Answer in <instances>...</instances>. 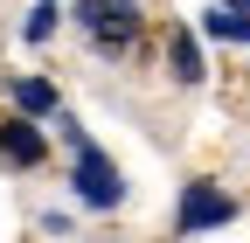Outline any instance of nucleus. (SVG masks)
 <instances>
[{
  "label": "nucleus",
  "mask_w": 250,
  "mask_h": 243,
  "mask_svg": "<svg viewBox=\"0 0 250 243\" xmlns=\"http://www.w3.org/2000/svg\"><path fill=\"white\" fill-rule=\"evenodd\" d=\"M70 188H77V202L90 208V216H111V208L125 202V174H118V160L104 153V146H77V167H70Z\"/></svg>",
  "instance_id": "f257e3e1"
},
{
  "label": "nucleus",
  "mask_w": 250,
  "mask_h": 243,
  "mask_svg": "<svg viewBox=\"0 0 250 243\" xmlns=\"http://www.w3.org/2000/svg\"><path fill=\"white\" fill-rule=\"evenodd\" d=\"M77 21H83V35L98 42L104 56H125L139 42V28H146L139 0H77Z\"/></svg>",
  "instance_id": "f03ea898"
},
{
  "label": "nucleus",
  "mask_w": 250,
  "mask_h": 243,
  "mask_svg": "<svg viewBox=\"0 0 250 243\" xmlns=\"http://www.w3.org/2000/svg\"><path fill=\"white\" fill-rule=\"evenodd\" d=\"M223 223H236V195H223L215 181H188L181 208H174V229L181 236H202V229H223Z\"/></svg>",
  "instance_id": "7ed1b4c3"
},
{
  "label": "nucleus",
  "mask_w": 250,
  "mask_h": 243,
  "mask_svg": "<svg viewBox=\"0 0 250 243\" xmlns=\"http://www.w3.org/2000/svg\"><path fill=\"white\" fill-rule=\"evenodd\" d=\"M49 160V139L28 125V118H0V167H14V174H35Z\"/></svg>",
  "instance_id": "20e7f679"
},
{
  "label": "nucleus",
  "mask_w": 250,
  "mask_h": 243,
  "mask_svg": "<svg viewBox=\"0 0 250 243\" xmlns=\"http://www.w3.org/2000/svg\"><path fill=\"white\" fill-rule=\"evenodd\" d=\"M7 104H14V118H28V125L62 111V98H56V83H49V77H14V83H7Z\"/></svg>",
  "instance_id": "39448f33"
},
{
  "label": "nucleus",
  "mask_w": 250,
  "mask_h": 243,
  "mask_svg": "<svg viewBox=\"0 0 250 243\" xmlns=\"http://www.w3.org/2000/svg\"><path fill=\"white\" fill-rule=\"evenodd\" d=\"M167 70H174V83H202V49H195V35H188V28H174V42H167Z\"/></svg>",
  "instance_id": "423d86ee"
},
{
  "label": "nucleus",
  "mask_w": 250,
  "mask_h": 243,
  "mask_svg": "<svg viewBox=\"0 0 250 243\" xmlns=\"http://www.w3.org/2000/svg\"><path fill=\"white\" fill-rule=\"evenodd\" d=\"M56 14H62L56 0H35V7H28V21H21V35H28V42H49V35H56Z\"/></svg>",
  "instance_id": "0eeeda50"
}]
</instances>
